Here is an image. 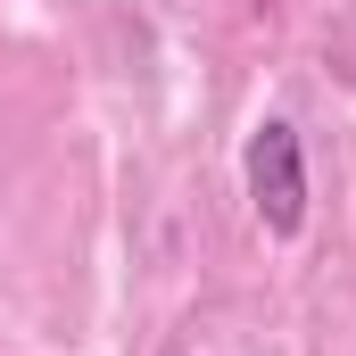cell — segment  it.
<instances>
[{
  "label": "cell",
  "mask_w": 356,
  "mask_h": 356,
  "mask_svg": "<svg viewBox=\"0 0 356 356\" xmlns=\"http://www.w3.org/2000/svg\"><path fill=\"white\" fill-rule=\"evenodd\" d=\"M241 182H249V207L273 241H298L307 232V141L290 116H266L241 149Z\"/></svg>",
  "instance_id": "1"
}]
</instances>
